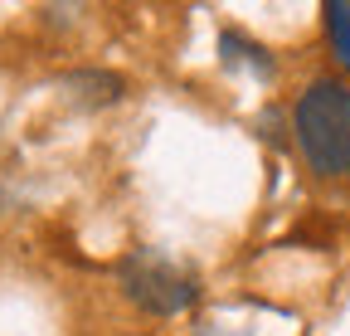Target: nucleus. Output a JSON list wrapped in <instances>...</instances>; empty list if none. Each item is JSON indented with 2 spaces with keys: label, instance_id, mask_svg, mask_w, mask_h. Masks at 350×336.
I'll use <instances>...</instances> for the list:
<instances>
[{
  "label": "nucleus",
  "instance_id": "obj_1",
  "mask_svg": "<svg viewBox=\"0 0 350 336\" xmlns=\"http://www.w3.org/2000/svg\"><path fill=\"white\" fill-rule=\"evenodd\" d=\"M292 132L317 176H350V83L317 78L292 107Z\"/></svg>",
  "mask_w": 350,
  "mask_h": 336
},
{
  "label": "nucleus",
  "instance_id": "obj_2",
  "mask_svg": "<svg viewBox=\"0 0 350 336\" xmlns=\"http://www.w3.org/2000/svg\"><path fill=\"white\" fill-rule=\"evenodd\" d=\"M122 292L137 307L156 312V317H175V312H185L195 298H200V283L180 268V263H170L161 254H151V248H137V254H126L122 268Z\"/></svg>",
  "mask_w": 350,
  "mask_h": 336
},
{
  "label": "nucleus",
  "instance_id": "obj_3",
  "mask_svg": "<svg viewBox=\"0 0 350 336\" xmlns=\"http://www.w3.org/2000/svg\"><path fill=\"white\" fill-rule=\"evenodd\" d=\"M64 88L83 103V107H107V103H117L122 98V88L126 83L117 78V73H103V68H88V73H68L64 78Z\"/></svg>",
  "mask_w": 350,
  "mask_h": 336
},
{
  "label": "nucleus",
  "instance_id": "obj_4",
  "mask_svg": "<svg viewBox=\"0 0 350 336\" xmlns=\"http://www.w3.org/2000/svg\"><path fill=\"white\" fill-rule=\"evenodd\" d=\"M326 25H331V39H336L340 59L350 64V5H326Z\"/></svg>",
  "mask_w": 350,
  "mask_h": 336
}]
</instances>
